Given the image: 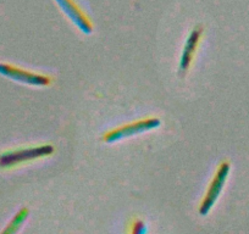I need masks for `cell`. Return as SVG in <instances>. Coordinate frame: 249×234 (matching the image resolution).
<instances>
[{
  "label": "cell",
  "mask_w": 249,
  "mask_h": 234,
  "mask_svg": "<svg viewBox=\"0 0 249 234\" xmlns=\"http://www.w3.org/2000/svg\"><path fill=\"white\" fill-rule=\"evenodd\" d=\"M61 10L65 13V15L80 28L81 32L89 34L93 31V25L90 22L89 17L86 15L85 11L80 8L75 0H56Z\"/></svg>",
  "instance_id": "8992f818"
},
{
  "label": "cell",
  "mask_w": 249,
  "mask_h": 234,
  "mask_svg": "<svg viewBox=\"0 0 249 234\" xmlns=\"http://www.w3.org/2000/svg\"><path fill=\"white\" fill-rule=\"evenodd\" d=\"M202 34H203V27L202 26H197V27L190 33L188 38H187L186 44H184L183 50H182L181 57H179L178 71L181 77H183V76L186 75L187 71L190 70L193 60H195L196 52H197L198 45H199Z\"/></svg>",
  "instance_id": "5b68a950"
},
{
  "label": "cell",
  "mask_w": 249,
  "mask_h": 234,
  "mask_svg": "<svg viewBox=\"0 0 249 234\" xmlns=\"http://www.w3.org/2000/svg\"><path fill=\"white\" fill-rule=\"evenodd\" d=\"M53 152H54V147L52 144H43L38 145V147L10 150V151L0 154V168H10V167L18 166L21 164H25V162L49 156Z\"/></svg>",
  "instance_id": "6da1fadb"
},
{
  "label": "cell",
  "mask_w": 249,
  "mask_h": 234,
  "mask_svg": "<svg viewBox=\"0 0 249 234\" xmlns=\"http://www.w3.org/2000/svg\"><path fill=\"white\" fill-rule=\"evenodd\" d=\"M28 212H30L28 211V209L22 207V209H21L20 211H18V214L13 217V219L9 222L8 226L4 228V231L1 232L0 234H16L18 233V232L20 231L21 227H22V224L25 223L26 219H27Z\"/></svg>",
  "instance_id": "52a82bcc"
},
{
  "label": "cell",
  "mask_w": 249,
  "mask_h": 234,
  "mask_svg": "<svg viewBox=\"0 0 249 234\" xmlns=\"http://www.w3.org/2000/svg\"><path fill=\"white\" fill-rule=\"evenodd\" d=\"M230 173V162L224 161L219 165L216 172H215L214 177L210 181L209 185H208L207 193H205V197L203 198L202 202L199 205V214L202 216H207L209 214L210 210L213 209V206L215 205L216 200L219 199L220 194H221L222 189L225 187V183H226L227 177H229Z\"/></svg>",
  "instance_id": "7a4b0ae2"
},
{
  "label": "cell",
  "mask_w": 249,
  "mask_h": 234,
  "mask_svg": "<svg viewBox=\"0 0 249 234\" xmlns=\"http://www.w3.org/2000/svg\"><path fill=\"white\" fill-rule=\"evenodd\" d=\"M0 75L16 82L23 83V84L33 85V87H48L52 83L50 76L31 72L11 64H0Z\"/></svg>",
  "instance_id": "277c9868"
},
{
  "label": "cell",
  "mask_w": 249,
  "mask_h": 234,
  "mask_svg": "<svg viewBox=\"0 0 249 234\" xmlns=\"http://www.w3.org/2000/svg\"><path fill=\"white\" fill-rule=\"evenodd\" d=\"M128 234H147V224L142 219H135L131 223Z\"/></svg>",
  "instance_id": "ba28073f"
},
{
  "label": "cell",
  "mask_w": 249,
  "mask_h": 234,
  "mask_svg": "<svg viewBox=\"0 0 249 234\" xmlns=\"http://www.w3.org/2000/svg\"><path fill=\"white\" fill-rule=\"evenodd\" d=\"M160 126V120L157 117H148L143 120L135 121V122L127 123V125L119 126L117 128L109 131L103 135V140L105 143H115L119 140L126 139V138L133 137L140 133L148 132L154 128H158Z\"/></svg>",
  "instance_id": "3957f363"
}]
</instances>
